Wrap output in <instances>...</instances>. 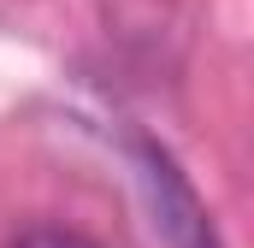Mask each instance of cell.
<instances>
[{"instance_id":"1","label":"cell","mask_w":254,"mask_h":248,"mask_svg":"<svg viewBox=\"0 0 254 248\" xmlns=\"http://www.w3.org/2000/svg\"><path fill=\"white\" fill-rule=\"evenodd\" d=\"M136 166H142V184H148V207H154V231L166 237V248H219V231L201 207V195L184 184V172L172 166L166 148L154 142H136Z\"/></svg>"},{"instance_id":"2","label":"cell","mask_w":254,"mask_h":248,"mask_svg":"<svg viewBox=\"0 0 254 248\" xmlns=\"http://www.w3.org/2000/svg\"><path fill=\"white\" fill-rule=\"evenodd\" d=\"M12 248H95V243L77 237V231H54V225H48V231H24Z\"/></svg>"}]
</instances>
